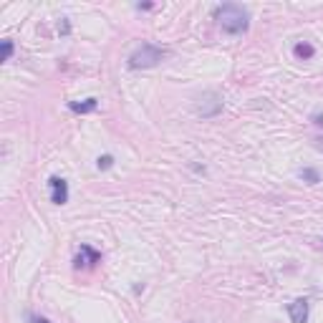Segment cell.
Segmentation results:
<instances>
[{"label":"cell","instance_id":"4","mask_svg":"<svg viewBox=\"0 0 323 323\" xmlns=\"http://www.w3.org/2000/svg\"><path fill=\"white\" fill-rule=\"evenodd\" d=\"M48 187H51V202L53 204H66L68 202V182L64 177H51Z\"/></svg>","mask_w":323,"mask_h":323},{"label":"cell","instance_id":"7","mask_svg":"<svg viewBox=\"0 0 323 323\" xmlns=\"http://www.w3.org/2000/svg\"><path fill=\"white\" fill-rule=\"evenodd\" d=\"M68 109H71V111H76V114H91V111H96V109H99V101H96V99L71 101V104H68Z\"/></svg>","mask_w":323,"mask_h":323},{"label":"cell","instance_id":"10","mask_svg":"<svg viewBox=\"0 0 323 323\" xmlns=\"http://www.w3.org/2000/svg\"><path fill=\"white\" fill-rule=\"evenodd\" d=\"M111 164H114V157H111V154H104V157L96 159V167H99V169H109Z\"/></svg>","mask_w":323,"mask_h":323},{"label":"cell","instance_id":"11","mask_svg":"<svg viewBox=\"0 0 323 323\" xmlns=\"http://www.w3.org/2000/svg\"><path fill=\"white\" fill-rule=\"evenodd\" d=\"M13 56V41H3V61H10Z\"/></svg>","mask_w":323,"mask_h":323},{"label":"cell","instance_id":"1","mask_svg":"<svg viewBox=\"0 0 323 323\" xmlns=\"http://www.w3.org/2000/svg\"><path fill=\"white\" fill-rule=\"evenodd\" d=\"M215 18L220 20L222 31L230 33V36H240V33H245L248 25H250V13H248L243 5H235V3L217 5V8H215Z\"/></svg>","mask_w":323,"mask_h":323},{"label":"cell","instance_id":"8","mask_svg":"<svg viewBox=\"0 0 323 323\" xmlns=\"http://www.w3.org/2000/svg\"><path fill=\"white\" fill-rule=\"evenodd\" d=\"M301 180L308 182V185H318V182H321V172L313 169V167H303V169H301Z\"/></svg>","mask_w":323,"mask_h":323},{"label":"cell","instance_id":"3","mask_svg":"<svg viewBox=\"0 0 323 323\" xmlns=\"http://www.w3.org/2000/svg\"><path fill=\"white\" fill-rule=\"evenodd\" d=\"M222 111V99L215 94V91H207L199 96V104H197V114L202 116H217Z\"/></svg>","mask_w":323,"mask_h":323},{"label":"cell","instance_id":"5","mask_svg":"<svg viewBox=\"0 0 323 323\" xmlns=\"http://www.w3.org/2000/svg\"><path fill=\"white\" fill-rule=\"evenodd\" d=\"M99 260H101V253H99V250H94L91 245H81L73 265H76V268H94Z\"/></svg>","mask_w":323,"mask_h":323},{"label":"cell","instance_id":"6","mask_svg":"<svg viewBox=\"0 0 323 323\" xmlns=\"http://www.w3.org/2000/svg\"><path fill=\"white\" fill-rule=\"evenodd\" d=\"M288 316L293 323H306L308 321V301L306 298H298L288 306Z\"/></svg>","mask_w":323,"mask_h":323},{"label":"cell","instance_id":"15","mask_svg":"<svg viewBox=\"0 0 323 323\" xmlns=\"http://www.w3.org/2000/svg\"><path fill=\"white\" fill-rule=\"evenodd\" d=\"M316 144H318V146H321V149H323V139H316Z\"/></svg>","mask_w":323,"mask_h":323},{"label":"cell","instance_id":"14","mask_svg":"<svg viewBox=\"0 0 323 323\" xmlns=\"http://www.w3.org/2000/svg\"><path fill=\"white\" fill-rule=\"evenodd\" d=\"M31 323H51L48 318H41V316H31Z\"/></svg>","mask_w":323,"mask_h":323},{"label":"cell","instance_id":"12","mask_svg":"<svg viewBox=\"0 0 323 323\" xmlns=\"http://www.w3.org/2000/svg\"><path fill=\"white\" fill-rule=\"evenodd\" d=\"M311 122H313L316 127H323V114H321V111H316V114L311 116Z\"/></svg>","mask_w":323,"mask_h":323},{"label":"cell","instance_id":"9","mask_svg":"<svg viewBox=\"0 0 323 323\" xmlns=\"http://www.w3.org/2000/svg\"><path fill=\"white\" fill-rule=\"evenodd\" d=\"M313 53H316V48H313L311 43H306V41L296 46V56H298V58H313Z\"/></svg>","mask_w":323,"mask_h":323},{"label":"cell","instance_id":"2","mask_svg":"<svg viewBox=\"0 0 323 323\" xmlns=\"http://www.w3.org/2000/svg\"><path fill=\"white\" fill-rule=\"evenodd\" d=\"M162 58H164V51L159 46L144 43V46H139L129 56V68H152V66L159 64Z\"/></svg>","mask_w":323,"mask_h":323},{"label":"cell","instance_id":"13","mask_svg":"<svg viewBox=\"0 0 323 323\" xmlns=\"http://www.w3.org/2000/svg\"><path fill=\"white\" fill-rule=\"evenodd\" d=\"M58 31H61V33H64V36H66V33H68V31H71V25H68V20H66V18H64V23H61V25H58Z\"/></svg>","mask_w":323,"mask_h":323}]
</instances>
